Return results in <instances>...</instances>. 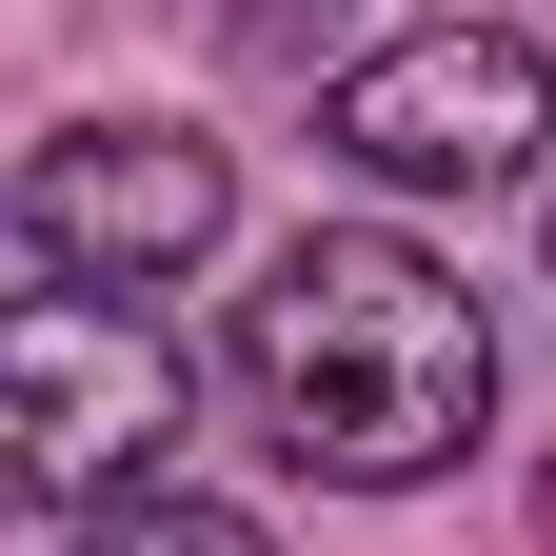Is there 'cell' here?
<instances>
[{
    "label": "cell",
    "instance_id": "cell-1",
    "mask_svg": "<svg viewBox=\"0 0 556 556\" xmlns=\"http://www.w3.org/2000/svg\"><path fill=\"white\" fill-rule=\"evenodd\" d=\"M239 378H258V417L318 477L417 497V477H457L477 417H497V318H477L417 239L318 219V239H278V278L239 299Z\"/></svg>",
    "mask_w": 556,
    "mask_h": 556
},
{
    "label": "cell",
    "instance_id": "cell-2",
    "mask_svg": "<svg viewBox=\"0 0 556 556\" xmlns=\"http://www.w3.org/2000/svg\"><path fill=\"white\" fill-rule=\"evenodd\" d=\"M179 417H199V358L139 299H40L0 318V457L40 477V497H160V457H179Z\"/></svg>",
    "mask_w": 556,
    "mask_h": 556
},
{
    "label": "cell",
    "instance_id": "cell-3",
    "mask_svg": "<svg viewBox=\"0 0 556 556\" xmlns=\"http://www.w3.org/2000/svg\"><path fill=\"white\" fill-rule=\"evenodd\" d=\"M219 219H239V160L199 119H60L21 160V258L60 299H139V278L219 258Z\"/></svg>",
    "mask_w": 556,
    "mask_h": 556
},
{
    "label": "cell",
    "instance_id": "cell-4",
    "mask_svg": "<svg viewBox=\"0 0 556 556\" xmlns=\"http://www.w3.org/2000/svg\"><path fill=\"white\" fill-rule=\"evenodd\" d=\"M318 139H338L358 179L477 199V179H517L536 139H556V60H536L517 21H417V40H378L358 80L318 100Z\"/></svg>",
    "mask_w": 556,
    "mask_h": 556
},
{
    "label": "cell",
    "instance_id": "cell-5",
    "mask_svg": "<svg viewBox=\"0 0 556 556\" xmlns=\"http://www.w3.org/2000/svg\"><path fill=\"white\" fill-rule=\"evenodd\" d=\"M60 556H258V517H219V497H179V477H160V497H119V517H80Z\"/></svg>",
    "mask_w": 556,
    "mask_h": 556
}]
</instances>
